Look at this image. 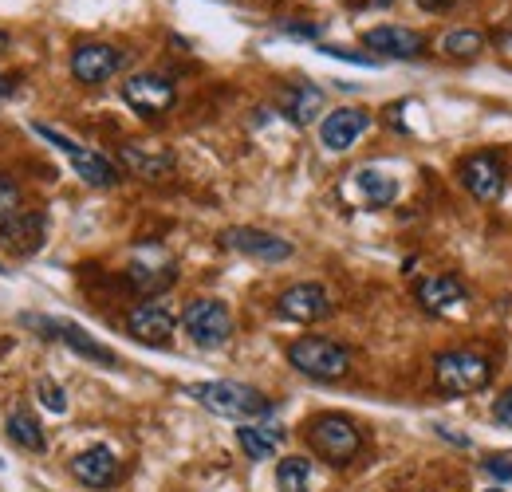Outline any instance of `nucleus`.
Instances as JSON below:
<instances>
[{"label":"nucleus","instance_id":"ddd939ff","mask_svg":"<svg viewBox=\"0 0 512 492\" xmlns=\"http://www.w3.org/2000/svg\"><path fill=\"white\" fill-rule=\"evenodd\" d=\"M127 67V52L111 48V44H83L71 52V75L87 87H99L107 79H115Z\"/></svg>","mask_w":512,"mask_h":492},{"label":"nucleus","instance_id":"a878e982","mask_svg":"<svg viewBox=\"0 0 512 492\" xmlns=\"http://www.w3.org/2000/svg\"><path fill=\"white\" fill-rule=\"evenodd\" d=\"M442 52L449 60H477L485 52V36L477 28H449L442 36Z\"/></svg>","mask_w":512,"mask_h":492},{"label":"nucleus","instance_id":"f8f14e48","mask_svg":"<svg viewBox=\"0 0 512 492\" xmlns=\"http://www.w3.org/2000/svg\"><path fill=\"white\" fill-rule=\"evenodd\" d=\"M48 241V213L44 209H20L0 225V248L12 256H32Z\"/></svg>","mask_w":512,"mask_h":492},{"label":"nucleus","instance_id":"6e6552de","mask_svg":"<svg viewBox=\"0 0 512 492\" xmlns=\"http://www.w3.org/2000/svg\"><path fill=\"white\" fill-rule=\"evenodd\" d=\"M123 103L130 111H138L142 119H162L178 103V87H174V79H166L158 71H138L123 83Z\"/></svg>","mask_w":512,"mask_h":492},{"label":"nucleus","instance_id":"c85d7f7f","mask_svg":"<svg viewBox=\"0 0 512 492\" xmlns=\"http://www.w3.org/2000/svg\"><path fill=\"white\" fill-rule=\"evenodd\" d=\"M20 213V185L8 182L4 174H0V225L8 221V217H16Z\"/></svg>","mask_w":512,"mask_h":492},{"label":"nucleus","instance_id":"473e14b6","mask_svg":"<svg viewBox=\"0 0 512 492\" xmlns=\"http://www.w3.org/2000/svg\"><path fill=\"white\" fill-rule=\"evenodd\" d=\"M12 87H16V79H12V75H0V99L12 95Z\"/></svg>","mask_w":512,"mask_h":492},{"label":"nucleus","instance_id":"4c0bfd02","mask_svg":"<svg viewBox=\"0 0 512 492\" xmlns=\"http://www.w3.org/2000/svg\"><path fill=\"white\" fill-rule=\"evenodd\" d=\"M0 469H4V461H0Z\"/></svg>","mask_w":512,"mask_h":492},{"label":"nucleus","instance_id":"cd10ccee","mask_svg":"<svg viewBox=\"0 0 512 492\" xmlns=\"http://www.w3.org/2000/svg\"><path fill=\"white\" fill-rule=\"evenodd\" d=\"M485 473H489L497 485H509L512 481V449L489 453V457H485Z\"/></svg>","mask_w":512,"mask_h":492},{"label":"nucleus","instance_id":"6ab92c4d","mask_svg":"<svg viewBox=\"0 0 512 492\" xmlns=\"http://www.w3.org/2000/svg\"><path fill=\"white\" fill-rule=\"evenodd\" d=\"M418 304L430 315H457V311L469 308V292H465V284L457 276L438 272V276H426L418 284Z\"/></svg>","mask_w":512,"mask_h":492},{"label":"nucleus","instance_id":"9b49d317","mask_svg":"<svg viewBox=\"0 0 512 492\" xmlns=\"http://www.w3.org/2000/svg\"><path fill=\"white\" fill-rule=\"evenodd\" d=\"M461 185H465L477 201H485V205L501 201V197H505V162H501L493 150L469 154V158L461 162Z\"/></svg>","mask_w":512,"mask_h":492},{"label":"nucleus","instance_id":"5701e85b","mask_svg":"<svg viewBox=\"0 0 512 492\" xmlns=\"http://www.w3.org/2000/svg\"><path fill=\"white\" fill-rule=\"evenodd\" d=\"M351 178H355L359 201H363L367 209H386V205L398 197V182H394L386 170H379V166H363V170H355Z\"/></svg>","mask_w":512,"mask_h":492},{"label":"nucleus","instance_id":"2f4dec72","mask_svg":"<svg viewBox=\"0 0 512 492\" xmlns=\"http://www.w3.org/2000/svg\"><path fill=\"white\" fill-rule=\"evenodd\" d=\"M422 12H449L453 4H461V0H414Z\"/></svg>","mask_w":512,"mask_h":492},{"label":"nucleus","instance_id":"dca6fc26","mask_svg":"<svg viewBox=\"0 0 512 492\" xmlns=\"http://www.w3.org/2000/svg\"><path fill=\"white\" fill-rule=\"evenodd\" d=\"M367 130H371V115H367L363 107H339V111H331L320 123V142L331 154H343V150H351Z\"/></svg>","mask_w":512,"mask_h":492},{"label":"nucleus","instance_id":"412c9836","mask_svg":"<svg viewBox=\"0 0 512 492\" xmlns=\"http://www.w3.org/2000/svg\"><path fill=\"white\" fill-rule=\"evenodd\" d=\"M127 280H130V288L142 292L146 300H158V296L178 280V272H174V260L158 256V260H134L127 268Z\"/></svg>","mask_w":512,"mask_h":492},{"label":"nucleus","instance_id":"393cba45","mask_svg":"<svg viewBox=\"0 0 512 492\" xmlns=\"http://www.w3.org/2000/svg\"><path fill=\"white\" fill-rule=\"evenodd\" d=\"M276 489L280 492H312V461L292 453L276 465Z\"/></svg>","mask_w":512,"mask_h":492},{"label":"nucleus","instance_id":"f3484780","mask_svg":"<svg viewBox=\"0 0 512 492\" xmlns=\"http://www.w3.org/2000/svg\"><path fill=\"white\" fill-rule=\"evenodd\" d=\"M119 473H123V465L107 445H91L71 457V477L87 489H111L119 481Z\"/></svg>","mask_w":512,"mask_h":492},{"label":"nucleus","instance_id":"20e7f679","mask_svg":"<svg viewBox=\"0 0 512 492\" xmlns=\"http://www.w3.org/2000/svg\"><path fill=\"white\" fill-rule=\"evenodd\" d=\"M178 323L190 335L193 347H201V351H217V347H225L233 339V311L225 308L221 300H213V296L190 300L178 315Z\"/></svg>","mask_w":512,"mask_h":492},{"label":"nucleus","instance_id":"9d476101","mask_svg":"<svg viewBox=\"0 0 512 492\" xmlns=\"http://www.w3.org/2000/svg\"><path fill=\"white\" fill-rule=\"evenodd\" d=\"M127 331L130 339H138L146 347H170L174 331H178V311L166 300H146L127 315Z\"/></svg>","mask_w":512,"mask_h":492},{"label":"nucleus","instance_id":"2eb2a0df","mask_svg":"<svg viewBox=\"0 0 512 492\" xmlns=\"http://www.w3.org/2000/svg\"><path fill=\"white\" fill-rule=\"evenodd\" d=\"M119 166L142 182H162L174 170V150H166L158 142H127L119 150Z\"/></svg>","mask_w":512,"mask_h":492},{"label":"nucleus","instance_id":"f03ea898","mask_svg":"<svg viewBox=\"0 0 512 492\" xmlns=\"http://www.w3.org/2000/svg\"><path fill=\"white\" fill-rule=\"evenodd\" d=\"M308 445L327 465H351L363 449V433L343 414H320L308 422Z\"/></svg>","mask_w":512,"mask_h":492},{"label":"nucleus","instance_id":"c9c22d12","mask_svg":"<svg viewBox=\"0 0 512 492\" xmlns=\"http://www.w3.org/2000/svg\"><path fill=\"white\" fill-rule=\"evenodd\" d=\"M0 276H4V264H0Z\"/></svg>","mask_w":512,"mask_h":492},{"label":"nucleus","instance_id":"c756f323","mask_svg":"<svg viewBox=\"0 0 512 492\" xmlns=\"http://www.w3.org/2000/svg\"><path fill=\"white\" fill-rule=\"evenodd\" d=\"M493 422H497V426H509L512 430V386L497 398V402H493Z\"/></svg>","mask_w":512,"mask_h":492},{"label":"nucleus","instance_id":"bb28decb","mask_svg":"<svg viewBox=\"0 0 512 492\" xmlns=\"http://www.w3.org/2000/svg\"><path fill=\"white\" fill-rule=\"evenodd\" d=\"M36 398L44 402V410H52V414H67V394L60 382H52V378H40L36 382Z\"/></svg>","mask_w":512,"mask_h":492},{"label":"nucleus","instance_id":"39448f33","mask_svg":"<svg viewBox=\"0 0 512 492\" xmlns=\"http://www.w3.org/2000/svg\"><path fill=\"white\" fill-rule=\"evenodd\" d=\"M32 130L64 154L67 162H71V170H75V178H83V182L95 185V189H111V185H119V166H115L111 158H103V154L79 146L75 138H67V134H60L56 126H48V123H32Z\"/></svg>","mask_w":512,"mask_h":492},{"label":"nucleus","instance_id":"b1692460","mask_svg":"<svg viewBox=\"0 0 512 492\" xmlns=\"http://www.w3.org/2000/svg\"><path fill=\"white\" fill-rule=\"evenodd\" d=\"M4 433H8V441H12V445H20V449H28V453H44V449H48V437H44V430H40L36 414H32V410H24V406L8 414Z\"/></svg>","mask_w":512,"mask_h":492},{"label":"nucleus","instance_id":"f704fd0d","mask_svg":"<svg viewBox=\"0 0 512 492\" xmlns=\"http://www.w3.org/2000/svg\"><path fill=\"white\" fill-rule=\"evenodd\" d=\"M505 48H509V52H512V32H509V36H505Z\"/></svg>","mask_w":512,"mask_h":492},{"label":"nucleus","instance_id":"a211bd4d","mask_svg":"<svg viewBox=\"0 0 512 492\" xmlns=\"http://www.w3.org/2000/svg\"><path fill=\"white\" fill-rule=\"evenodd\" d=\"M363 44L371 52H379L386 60H418L426 52V36L414 32V28H402V24H379L363 36Z\"/></svg>","mask_w":512,"mask_h":492},{"label":"nucleus","instance_id":"aec40b11","mask_svg":"<svg viewBox=\"0 0 512 492\" xmlns=\"http://www.w3.org/2000/svg\"><path fill=\"white\" fill-rule=\"evenodd\" d=\"M276 103H280V111L296 126H308L316 123V115H323L327 95H323V87H316V83H292V87H284L276 95Z\"/></svg>","mask_w":512,"mask_h":492},{"label":"nucleus","instance_id":"7ed1b4c3","mask_svg":"<svg viewBox=\"0 0 512 492\" xmlns=\"http://www.w3.org/2000/svg\"><path fill=\"white\" fill-rule=\"evenodd\" d=\"M288 363L300 374L316 378V382H335V378H343L351 370V351L343 343H335V339L304 335V339H296L288 347Z\"/></svg>","mask_w":512,"mask_h":492},{"label":"nucleus","instance_id":"72a5a7b5","mask_svg":"<svg viewBox=\"0 0 512 492\" xmlns=\"http://www.w3.org/2000/svg\"><path fill=\"white\" fill-rule=\"evenodd\" d=\"M4 48H8V36H4V32H0V52H4Z\"/></svg>","mask_w":512,"mask_h":492},{"label":"nucleus","instance_id":"1a4fd4ad","mask_svg":"<svg viewBox=\"0 0 512 492\" xmlns=\"http://www.w3.org/2000/svg\"><path fill=\"white\" fill-rule=\"evenodd\" d=\"M221 245L233 248V252H241V256H249V260H260V264H284V260H292V241H284V237H276V233H268V229H253V225H233V229H225L221 233Z\"/></svg>","mask_w":512,"mask_h":492},{"label":"nucleus","instance_id":"0eeeda50","mask_svg":"<svg viewBox=\"0 0 512 492\" xmlns=\"http://www.w3.org/2000/svg\"><path fill=\"white\" fill-rule=\"evenodd\" d=\"M24 327H36L44 339H60L67 351H75L79 359L87 363H99V367H119V355L111 347H103L91 331H83L79 323H67V319H48V315H20Z\"/></svg>","mask_w":512,"mask_h":492},{"label":"nucleus","instance_id":"4be33fe9","mask_svg":"<svg viewBox=\"0 0 512 492\" xmlns=\"http://www.w3.org/2000/svg\"><path fill=\"white\" fill-rule=\"evenodd\" d=\"M237 441H241L249 461H268L284 445V426H276V422H241Z\"/></svg>","mask_w":512,"mask_h":492},{"label":"nucleus","instance_id":"423d86ee","mask_svg":"<svg viewBox=\"0 0 512 492\" xmlns=\"http://www.w3.org/2000/svg\"><path fill=\"white\" fill-rule=\"evenodd\" d=\"M489 378H493V367L477 351H442L434 359V382L446 394H477L489 386Z\"/></svg>","mask_w":512,"mask_h":492},{"label":"nucleus","instance_id":"e433bc0d","mask_svg":"<svg viewBox=\"0 0 512 492\" xmlns=\"http://www.w3.org/2000/svg\"><path fill=\"white\" fill-rule=\"evenodd\" d=\"M485 492H501V489H485Z\"/></svg>","mask_w":512,"mask_h":492},{"label":"nucleus","instance_id":"7c9ffc66","mask_svg":"<svg viewBox=\"0 0 512 492\" xmlns=\"http://www.w3.org/2000/svg\"><path fill=\"white\" fill-rule=\"evenodd\" d=\"M320 52H323V56H335V60L359 63V67H375V60H371V56H359V52H347V48H327V44H323Z\"/></svg>","mask_w":512,"mask_h":492},{"label":"nucleus","instance_id":"f257e3e1","mask_svg":"<svg viewBox=\"0 0 512 492\" xmlns=\"http://www.w3.org/2000/svg\"><path fill=\"white\" fill-rule=\"evenodd\" d=\"M186 394H190L197 406H205L209 414L229 418V422H256V418H264L272 410V402H268L264 390H256L249 382H233V378L193 382V386H186Z\"/></svg>","mask_w":512,"mask_h":492},{"label":"nucleus","instance_id":"4468645a","mask_svg":"<svg viewBox=\"0 0 512 492\" xmlns=\"http://www.w3.org/2000/svg\"><path fill=\"white\" fill-rule=\"evenodd\" d=\"M276 315L280 319H292V323H320L331 315V296L323 284H292L276 296Z\"/></svg>","mask_w":512,"mask_h":492}]
</instances>
